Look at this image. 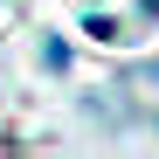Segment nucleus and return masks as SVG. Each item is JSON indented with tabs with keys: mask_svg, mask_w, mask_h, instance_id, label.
<instances>
[]
</instances>
